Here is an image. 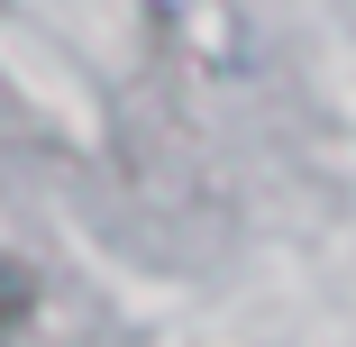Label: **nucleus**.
<instances>
[{"mask_svg": "<svg viewBox=\"0 0 356 347\" xmlns=\"http://www.w3.org/2000/svg\"><path fill=\"white\" fill-rule=\"evenodd\" d=\"M10 311H19V284H10V274H0V320H10Z\"/></svg>", "mask_w": 356, "mask_h": 347, "instance_id": "1", "label": "nucleus"}]
</instances>
